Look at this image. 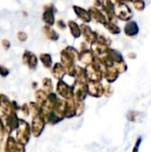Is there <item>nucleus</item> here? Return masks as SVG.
Segmentation results:
<instances>
[{
    "mask_svg": "<svg viewBox=\"0 0 151 152\" xmlns=\"http://www.w3.org/2000/svg\"><path fill=\"white\" fill-rule=\"evenodd\" d=\"M47 97H48V95L46 94L45 91H44V90H37V91L35 93L36 102L40 107H42V106L45 103V102H46V100H47Z\"/></svg>",
    "mask_w": 151,
    "mask_h": 152,
    "instance_id": "obj_11",
    "label": "nucleus"
},
{
    "mask_svg": "<svg viewBox=\"0 0 151 152\" xmlns=\"http://www.w3.org/2000/svg\"><path fill=\"white\" fill-rule=\"evenodd\" d=\"M80 60L84 62H86V63H89L93 61V55L91 53L90 51L88 50H85V51H83L81 52L80 53Z\"/></svg>",
    "mask_w": 151,
    "mask_h": 152,
    "instance_id": "obj_19",
    "label": "nucleus"
},
{
    "mask_svg": "<svg viewBox=\"0 0 151 152\" xmlns=\"http://www.w3.org/2000/svg\"><path fill=\"white\" fill-rule=\"evenodd\" d=\"M40 61L44 64L45 68H51L52 66V57L48 53H42L40 54Z\"/></svg>",
    "mask_w": 151,
    "mask_h": 152,
    "instance_id": "obj_18",
    "label": "nucleus"
},
{
    "mask_svg": "<svg viewBox=\"0 0 151 152\" xmlns=\"http://www.w3.org/2000/svg\"><path fill=\"white\" fill-rule=\"evenodd\" d=\"M57 93L62 97L69 98L71 97V94L73 92H72V88L70 89L63 81L60 80L57 84Z\"/></svg>",
    "mask_w": 151,
    "mask_h": 152,
    "instance_id": "obj_8",
    "label": "nucleus"
},
{
    "mask_svg": "<svg viewBox=\"0 0 151 152\" xmlns=\"http://www.w3.org/2000/svg\"><path fill=\"white\" fill-rule=\"evenodd\" d=\"M1 98V102H0V108L2 109V114L7 115L10 114L11 112L13 111H18L20 110V107L15 101H11L6 95L4 94H0Z\"/></svg>",
    "mask_w": 151,
    "mask_h": 152,
    "instance_id": "obj_3",
    "label": "nucleus"
},
{
    "mask_svg": "<svg viewBox=\"0 0 151 152\" xmlns=\"http://www.w3.org/2000/svg\"><path fill=\"white\" fill-rule=\"evenodd\" d=\"M45 126V121L44 119L41 117V115H37L36 117H33L32 118V123H31V132L35 137L40 136L42 134L44 128Z\"/></svg>",
    "mask_w": 151,
    "mask_h": 152,
    "instance_id": "obj_5",
    "label": "nucleus"
},
{
    "mask_svg": "<svg viewBox=\"0 0 151 152\" xmlns=\"http://www.w3.org/2000/svg\"><path fill=\"white\" fill-rule=\"evenodd\" d=\"M0 100H1V98H0ZM0 102H1V101H0Z\"/></svg>",
    "mask_w": 151,
    "mask_h": 152,
    "instance_id": "obj_31",
    "label": "nucleus"
},
{
    "mask_svg": "<svg viewBox=\"0 0 151 152\" xmlns=\"http://www.w3.org/2000/svg\"><path fill=\"white\" fill-rule=\"evenodd\" d=\"M9 73H10V71L6 67H4L3 65H0V76L1 77H7L9 75Z\"/></svg>",
    "mask_w": 151,
    "mask_h": 152,
    "instance_id": "obj_25",
    "label": "nucleus"
},
{
    "mask_svg": "<svg viewBox=\"0 0 151 152\" xmlns=\"http://www.w3.org/2000/svg\"><path fill=\"white\" fill-rule=\"evenodd\" d=\"M4 152H25V146L12 136L8 135L5 141Z\"/></svg>",
    "mask_w": 151,
    "mask_h": 152,
    "instance_id": "obj_4",
    "label": "nucleus"
},
{
    "mask_svg": "<svg viewBox=\"0 0 151 152\" xmlns=\"http://www.w3.org/2000/svg\"><path fill=\"white\" fill-rule=\"evenodd\" d=\"M18 39L20 41V42H24V41H26L27 40V38H28V36H27V34L25 33V32H23V31H20L19 33H18Z\"/></svg>",
    "mask_w": 151,
    "mask_h": 152,
    "instance_id": "obj_27",
    "label": "nucleus"
},
{
    "mask_svg": "<svg viewBox=\"0 0 151 152\" xmlns=\"http://www.w3.org/2000/svg\"><path fill=\"white\" fill-rule=\"evenodd\" d=\"M57 24H58V26H60V27H61V28H63L65 27V25H64V23L62 22V20H59Z\"/></svg>",
    "mask_w": 151,
    "mask_h": 152,
    "instance_id": "obj_30",
    "label": "nucleus"
},
{
    "mask_svg": "<svg viewBox=\"0 0 151 152\" xmlns=\"http://www.w3.org/2000/svg\"><path fill=\"white\" fill-rule=\"evenodd\" d=\"M69 27H70V30H71V32H72V34H73V36L75 37H78L79 36H80V28H79V27H78V25L76 23V22H72V21H69Z\"/></svg>",
    "mask_w": 151,
    "mask_h": 152,
    "instance_id": "obj_20",
    "label": "nucleus"
},
{
    "mask_svg": "<svg viewBox=\"0 0 151 152\" xmlns=\"http://www.w3.org/2000/svg\"><path fill=\"white\" fill-rule=\"evenodd\" d=\"M88 92L92 96H101L102 89H101V85L98 82H93L91 85L88 86Z\"/></svg>",
    "mask_w": 151,
    "mask_h": 152,
    "instance_id": "obj_9",
    "label": "nucleus"
},
{
    "mask_svg": "<svg viewBox=\"0 0 151 152\" xmlns=\"http://www.w3.org/2000/svg\"><path fill=\"white\" fill-rule=\"evenodd\" d=\"M43 87L44 88V91L47 92V93H50L52 92L53 90V84H52V81L50 78H44L43 80Z\"/></svg>",
    "mask_w": 151,
    "mask_h": 152,
    "instance_id": "obj_21",
    "label": "nucleus"
},
{
    "mask_svg": "<svg viewBox=\"0 0 151 152\" xmlns=\"http://www.w3.org/2000/svg\"><path fill=\"white\" fill-rule=\"evenodd\" d=\"M74 10L76 11L77 15L81 20H83L84 21H90V20H91V14L88 12H86L85 9L80 8V7H77V6H75L74 7Z\"/></svg>",
    "mask_w": 151,
    "mask_h": 152,
    "instance_id": "obj_14",
    "label": "nucleus"
},
{
    "mask_svg": "<svg viewBox=\"0 0 151 152\" xmlns=\"http://www.w3.org/2000/svg\"><path fill=\"white\" fill-rule=\"evenodd\" d=\"M82 31H83V33L85 34V37L89 40V41H92V42H93V41H95L96 39H95V33H93L90 28H89V27H86V26H85V25H83L82 26Z\"/></svg>",
    "mask_w": 151,
    "mask_h": 152,
    "instance_id": "obj_16",
    "label": "nucleus"
},
{
    "mask_svg": "<svg viewBox=\"0 0 151 152\" xmlns=\"http://www.w3.org/2000/svg\"><path fill=\"white\" fill-rule=\"evenodd\" d=\"M31 127L28 125V123L27 121H25L24 119H20V124L19 126L16 130V140L23 144L24 146H26L29 141L30 138V134H31Z\"/></svg>",
    "mask_w": 151,
    "mask_h": 152,
    "instance_id": "obj_1",
    "label": "nucleus"
},
{
    "mask_svg": "<svg viewBox=\"0 0 151 152\" xmlns=\"http://www.w3.org/2000/svg\"><path fill=\"white\" fill-rule=\"evenodd\" d=\"M20 110L22 112V114L24 115V116H28V114H29V107H28V105H27L26 103H24V104H22L20 107Z\"/></svg>",
    "mask_w": 151,
    "mask_h": 152,
    "instance_id": "obj_24",
    "label": "nucleus"
},
{
    "mask_svg": "<svg viewBox=\"0 0 151 152\" xmlns=\"http://www.w3.org/2000/svg\"><path fill=\"white\" fill-rule=\"evenodd\" d=\"M44 33L45 35V37L50 39V40H53V41H55L58 39V35L57 33L55 32L54 29H53L51 27H49L48 25H46L45 27H44Z\"/></svg>",
    "mask_w": 151,
    "mask_h": 152,
    "instance_id": "obj_15",
    "label": "nucleus"
},
{
    "mask_svg": "<svg viewBox=\"0 0 151 152\" xmlns=\"http://www.w3.org/2000/svg\"><path fill=\"white\" fill-rule=\"evenodd\" d=\"M53 75L54 77H56L57 79H61L65 74V68H63V66L60 63H56L53 69H52Z\"/></svg>",
    "mask_w": 151,
    "mask_h": 152,
    "instance_id": "obj_12",
    "label": "nucleus"
},
{
    "mask_svg": "<svg viewBox=\"0 0 151 152\" xmlns=\"http://www.w3.org/2000/svg\"><path fill=\"white\" fill-rule=\"evenodd\" d=\"M22 61L24 64H26L28 69H35L37 66V58L36 56L29 52V51H25L22 54Z\"/></svg>",
    "mask_w": 151,
    "mask_h": 152,
    "instance_id": "obj_6",
    "label": "nucleus"
},
{
    "mask_svg": "<svg viewBox=\"0 0 151 152\" xmlns=\"http://www.w3.org/2000/svg\"><path fill=\"white\" fill-rule=\"evenodd\" d=\"M2 45L5 50H8L10 48V46H11V44L7 39H3L2 40Z\"/></svg>",
    "mask_w": 151,
    "mask_h": 152,
    "instance_id": "obj_28",
    "label": "nucleus"
},
{
    "mask_svg": "<svg viewBox=\"0 0 151 152\" xmlns=\"http://www.w3.org/2000/svg\"><path fill=\"white\" fill-rule=\"evenodd\" d=\"M117 12L118 16L123 20H129L132 17L130 9H128V7L126 5L122 4H120L118 5V10Z\"/></svg>",
    "mask_w": 151,
    "mask_h": 152,
    "instance_id": "obj_10",
    "label": "nucleus"
},
{
    "mask_svg": "<svg viewBox=\"0 0 151 152\" xmlns=\"http://www.w3.org/2000/svg\"><path fill=\"white\" fill-rule=\"evenodd\" d=\"M0 118L4 122L8 134H11L13 131L17 130V128L19 126V124H20V118H18L16 111L11 112L10 114H7V115L2 114Z\"/></svg>",
    "mask_w": 151,
    "mask_h": 152,
    "instance_id": "obj_2",
    "label": "nucleus"
},
{
    "mask_svg": "<svg viewBox=\"0 0 151 152\" xmlns=\"http://www.w3.org/2000/svg\"><path fill=\"white\" fill-rule=\"evenodd\" d=\"M90 12H92L93 17L97 21H99V22H102V23H105V21H107V20H105L104 16H103V15L100 12V11H98L95 7L91 8V9H90Z\"/></svg>",
    "mask_w": 151,
    "mask_h": 152,
    "instance_id": "obj_17",
    "label": "nucleus"
},
{
    "mask_svg": "<svg viewBox=\"0 0 151 152\" xmlns=\"http://www.w3.org/2000/svg\"><path fill=\"white\" fill-rule=\"evenodd\" d=\"M138 26L134 21H130L126 24L125 28V32L127 36H135L138 33Z\"/></svg>",
    "mask_w": 151,
    "mask_h": 152,
    "instance_id": "obj_13",
    "label": "nucleus"
},
{
    "mask_svg": "<svg viewBox=\"0 0 151 152\" xmlns=\"http://www.w3.org/2000/svg\"><path fill=\"white\" fill-rule=\"evenodd\" d=\"M43 20L48 26H51L54 23V9L53 5H46L44 7V12L43 14Z\"/></svg>",
    "mask_w": 151,
    "mask_h": 152,
    "instance_id": "obj_7",
    "label": "nucleus"
},
{
    "mask_svg": "<svg viewBox=\"0 0 151 152\" xmlns=\"http://www.w3.org/2000/svg\"><path fill=\"white\" fill-rule=\"evenodd\" d=\"M107 28H109L110 32L115 33V34H117V33L120 32V29L111 22H109V24H107Z\"/></svg>",
    "mask_w": 151,
    "mask_h": 152,
    "instance_id": "obj_23",
    "label": "nucleus"
},
{
    "mask_svg": "<svg viewBox=\"0 0 151 152\" xmlns=\"http://www.w3.org/2000/svg\"><path fill=\"white\" fill-rule=\"evenodd\" d=\"M142 142V137H139V139L137 140L136 143H135V146L133 150V152H138L139 151V148H140V144Z\"/></svg>",
    "mask_w": 151,
    "mask_h": 152,
    "instance_id": "obj_29",
    "label": "nucleus"
},
{
    "mask_svg": "<svg viewBox=\"0 0 151 152\" xmlns=\"http://www.w3.org/2000/svg\"><path fill=\"white\" fill-rule=\"evenodd\" d=\"M134 5H135V8L139 11L144 8V3L142 0H136V2H134Z\"/></svg>",
    "mask_w": 151,
    "mask_h": 152,
    "instance_id": "obj_26",
    "label": "nucleus"
},
{
    "mask_svg": "<svg viewBox=\"0 0 151 152\" xmlns=\"http://www.w3.org/2000/svg\"><path fill=\"white\" fill-rule=\"evenodd\" d=\"M6 134H8L6 127L4 124V122L2 121V119L0 118V142L4 140V137Z\"/></svg>",
    "mask_w": 151,
    "mask_h": 152,
    "instance_id": "obj_22",
    "label": "nucleus"
}]
</instances>
